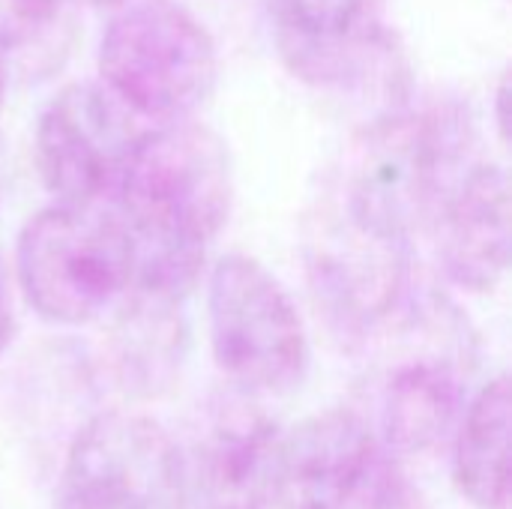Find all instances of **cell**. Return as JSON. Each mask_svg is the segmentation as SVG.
Segmentation results:
<instances>
[{
  "label": "cell",
  "instance_id": "6da1fadb",
  "mask_svg": "<svg viewBox=\"0 0 512 509\" xmlns=\"http://www.w3.org/2000/svg\"><path fill=\"white\" fill-rule=\"evenodd\" d=\"M114 189L135 240L138 282L183 297L231 213L225 141L189 120L141 132Z\"/></svg>",
  "mask_w": 512,
  "mask_h": 509
},
{
  "label": "cell",
  "instance_id": "7a4b0ae2",
  "mask_svg": "<svg viewBox=\"0 0 512 509\" xmlns=\"http://www.w3.org/2000/svg\"><path fill=\"white\" fill-rule=\"evenodd\" d=\"M462 120L438 111L387 114L354 147L336 210L363 231L408 243L432 219L459 174Z\"/></svg>",
  "mask_w": 512,
  "mask_h": 509
},
{
  "label": "cell",
  "instance_id": "3957f363",
  "mask_svg": "<svg viewBox=\"0 0 512 509\" xmlns=\"http://www.w3.org/2000/svg\"><path fill=\"white\" fill-rule=\"evenodd\" d=\"M378 330H387L390 342L372 378V417L366 423L396 456L426 453L447 438L465 411L468 333L444 306L414 315L408 294Z\"/></svg>",
  "mask_w": 512,
  "mask_h": 509
},
{
  "label": "cell",
  "instance_id": "277c9868",
  "mask_svg": "<svg viewBox=\"0 0 512 509\" xmlns=\"http://www.w3.org/2000/svg\"><path fill=\"white\" fill-rule=\"evenodd\" d=\"M135 240L96 204H54L27 219L15 243V279L27 306L78 327L111 309L135 279Z\"/></svg>",
  "mask_w": 512,
  "mask_h": 509
},
{
  "label": "cell",
  "instance_id": "5b68a950",
  "mask_svg": "<svg viewBox=\"0 0 512 509\" xmlns=\"http://www.w3.org/2000/svg\"><path fill=\"white\" fill-rule=\"evenodd\" d=\"M99 75L135 117L174 123L210 99L219 54L210 30L183 3L135 0L102 33Z\"/></svg>",
  "mask_w": 512,
  "mask_h": 509
},
{
  "label": "cell",
  "instance_id": "8992f818",
  "mask_svg": "<svg viewBox=\"0 0 512 509\" xmlns=\"http://www.w3.org/2000/svg\"><path fill=\"white\" fill-rule=\"evenodd\" d=\"M210 345L243 393L285 396L309 372V336L285 285L249 255H225L207 285Z\"/></svg>",
  "mask_w": 512,
  "mask_h": 509
},
{
  "label": "cell",
  "instance_id": "52a82bcc",
  "mask_svg": "<svg viewBox=\"0 0 512 509\" xmlns=\"http://www.w3.org/2000/svg\"><path fill=\"white\" fill-rule=\"evenodd\" d=\"M285 509H405L399 456L357 411H327L282 435L276 495Z\"/></svg>",
  "mask_w": 512,
  "mask_h": 509
},
{
  "label": "cell",
  "instance_id": "ba28073f",
  "mask_svg": "<svg viewBox=\"0 0 512 509\" xmlns=\"http://www.w3.org/2000/svg\"><path fill=\"white\" fill-rule=\"evenodd\" d=\"M57 509H192L183 453L141 414H99L72 441Z\"/></svg>",
  "mask_w": 512,
  "mask_h": 509
},
{
  "label": "cell",
  "instance_id": "9c48e42d",
  "mask_svg": "<svg viewBox=\"0 0 512 509\" xmlns=\"http://www.w3.org/2000/svg\"><path fill=\"white\" fill-rule=\"evenodd\" d=\"M138 138L135 114L105 84H66L36 120L39 177L60 204H96L117 186Z\"/></svg>",
  "mask_w": 512,
  "mask_h": 509
},
{
  "label": "cell",
  "instance_id": "30bf717a",
  "mask_svg": "<svg viewBox=\"0 0 512 509\" xmlns=\"http://www.w3.org/2000/svg\"><path fill=\"white\" fill-rule=\"evenodd\" d=\"M285 69L321 90H357L393 57L384 0H270Z\"/></svg>",
  "mask_w": 512,
  "mask_h": 509
},
{
  "label": "cell",
  "instance_id": "8fae6325",
  "mask_svg": "<svg viewBox=\"0 0 512 509\" xmlns=\"http://www.w3.org/2000/svg\"><path fill=\"white\" fill-rule=\"evenodd\" d=\"M282 429L246 402H228L183 456L189 507L264 509L276 495Z\"/></svg>",
  "mask_w": 512,
  "mask_h": 509
},
{
  "label": "cell",
  "instance_id": "7c38bea8",
  "mask_svg": "<svg viewBox=\"0 0 512 509\" xmlns=\"http://www.w3.org/2000/svg\"><path fill=\"white\" fill-rule=\"evenodd\" d=\"M447 279L471 294L495 291L510 267V183L492 162L471 165L438 210Z\"/></svg>",
  "mask_w": 512,
  "mask_h": 509
},
{
  "label": "cell",
  "instance_id": "4fadbf2b",
  "mask_svg": "<svg viewBox=\"0 0 512 509\" xmlns=\"http://www.w3.org/2000/svg\"><path fill=\"white\" fill-rule=\"evenodd\" d=\"M510 378L489 381L462 411L456 483L474 509H510Z\"/></svg>",
  "mask_w": 512,
  "mask_h": 509
},
{
  "label": "cell",
  "instance_id": "5bb4252c",
  "mask_svg": "<svg viewBox=\"0 0 512 509\" xmlns=\"http://www.w3.org/2000/svg\"><path fill=\"white\" fill-rule=\"evenodd\" d=\"M177 303L180 294L138 282V297L126 306L117 327V360L126 384L153 393L177 369L183 348Z\"/></svg>",
  "mask_w": 512,
  "mask_h": 509
},
{
  "label": "cell",
  "instance_id": "9a60e30c",
  "mask_svg": "<svg viewBox=\"0 0 512 509\" xmlns=\"http://www.w3.org/2000/svg\"><path fill=\"white\" fill-rule=\"evenodd\" d=\"M66 24V0H0V51L42 45L60 36Z\"/></svg>",
  "mask_w": 512,
  "mask_h": 509
},
{
  "label": "cell",
  "instance_id": "2e32d148",
  "mask_svg": "<svg viewBox=\"0 0 512 509\" xmlns=\"http://www.w3.org/2000/svg\"><path fill=\"white\" fill-rule=\"evenodd\" d=\"M15 339V309H12V294H9V276L0 261V354L9 348Z\"/></svg>",
  "mask_w": 512,
  "mask_h": 509
},
{
  "label": "cell",
  "instance_id": "e0dca14e",
  "mask_svg": "<svg viewBox=\"0 0 512 509\" xmlns=\"http://www.w3.org/2000/svg\"><path fill=\"white\" fill-rule=\"evenodd\" d=\"M507 96H510L507 81H501V87H498V126H501V135H504V138H507V114H504V108H507Z\"/></svg>",
  "mask_w": 512,
  "mask_h": 509
},
{
  "label": "cell",
  "instance_id": "ac0fdd59",
  "mask_svg": "<svg viewBox=\"0 0 512 509\" xmlns=\"http://www.w3.org/2000/svg\"><path fill=\"white\" fill-rule=\"evenodd\" d=\"M3 96H6V57L0 51V105H3Z\"/></svg>",
  "mask_w": 512,
  "mask_h": 509
},
{
  "label": "cell",
  "instance_id": "d6986e66",
  "mask_svg": "<svg viewBox=\"0 0 512 509\" xmlns=\"http://www.w3.org/2000/svg\"><path fill=\"white\" fill-rule=\"evenodd\" d=\"M84 3H93V6H114V3H123V0H84Z\"/></svg>",
  "mask_w": 512,
  "mask_h": 509
}]
</instances>
